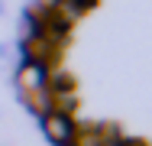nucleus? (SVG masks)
Wrapping results in <instances>:
<instances>
[{
	"label": "nucleus",
	"instance_id": "f03ea898",
	"mask_svg": "<svg viewBox=\"0 0 152 146\" xmlns=\"http://www.w3.org/2000/svg\"><path fill=\"white\" fill-rule=\"evenodd\" d=\"M20 88H23V91L45 88V65H42V62H26V65L20 68Z\"/></svg>",
	"mask_w": 152,
	"mask_h": 146
},
{
	"label": "nucleus",
	"instance_id": "7ed1b4c3",
	"mask_svg": "<svg viewBox=\"0 0 152 146\" xmlns=\"http://www.w3.org/2000/svg\"><path fill=\"white\" fill-rule=\"evenodd\" d=\"M23 97H26V104H29L39 117L49 114V91H45V88H39V91H23Z\"/></svg>",
	"mask_w": 152,
	"mask_h": 146
},
{
	"label": "nucleus",
	"instance_id": "20e7f679",
	"mask_svg": "<svg viewBox=\"0 0 152 146\" xmlns=\"http://www.w3.org/2000/svg\"><path fill=\"white\" fill-rule=\"evenodd\" d=\"M55 3H58V0H36V7H42V10H52Z\"/></svg>",
	"mask_w": 152,
	"mask_h": 146
},
{
	"label": "nucleus",
	"instance_id": "39448f33",
	"mask_svg": "<svg viewBox=\"0 0 152 146\" xmlns=\"http://www.w3.org/2000/svg\"><path fill=\"white\" fill-rule=\"evenodd\" d=\"M129 146H142V143H129Z\"/></svg>",
	"mask_w": 152,
	"mask_h": 146
},
{
	"label": "nucleus",
	"instance_id": "f257e3e1",
	"mask_svg": "<svg viewBox=\"0 0 152 146\" xmlns=\"http://www.w3.org/2000/svg\"><path fill=\"white\" fill-rule=\"evenodd\" d=\"M42 123H45L49 140L58 143V146H68V143H71V136H75V130H78L75 117H68V114H52V111L42 117Z\"/></svg>",
	"mask_w": 152,
	"mask_h": 146
}]
</instances>
